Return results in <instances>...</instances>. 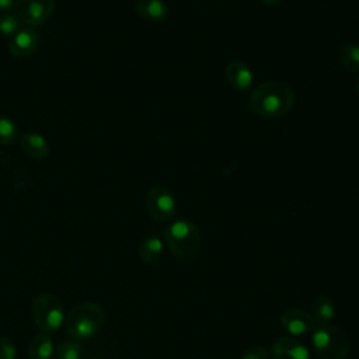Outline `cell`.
I'll return each instance as SVG.
<instances>
[{
  "mask_svg": "<svg viewBox=\"0 0 359 359\" xmlns=\"http://www.w3.org/2000/svg\"><path fill=\"white\" fill-rule=\"evenodd\" d=\"M264 3H266V4H278V3H280L282 0H262Z\"/></svg>",
  "mask_w": 359,
  "mask_h": 359,
  "instance_id": "obj_24",
  "label": "cell"
},
{
  "mask_svg": "<svg viewBox=\"0 0 359 359\" xmlns=\"http://www.w3.org/2000/svg\"><path fill=\"white\" fill-rule=\"evenodd\" d=\"M356 87H358V94H359V80H358V86Z\"/></svg>",
  "mask_w": 359,
  "mask_h": 359,
  "instance_id": "obj_25",
  "label": "cell"
},
{
  "mask_svg": "<svg viewBox=\"0 0 359 359\" xmlns=\"http://www.w3.org/2000/svg\"><path fill=\"white\" fill-rule=\"evenodd\" d=\"M105 321L104 309L91 302L74 306L65 318L67 334L76 341H84L95 335Z\"/></svg>",
  "mask_w": 359,
  "mask_h": 359,
  "instance_id": "obj_3",
  "label": "cell"
},
{
  "mask_svg": "<svg viewBox=\"0 0 359 359\" xmlns=\"http://www.w3.org/2000/svg\"><path fill=\"white\" fill-rule=\"evenodd\" d=\"M146 209L156 222H165L175 215V199L164 187H153L146 195Z\"/></svg>",
  "mask_w": 359,
  "mask_h": 359,
  "instance_id": "obj_7",
  "label": "cell"
},
{
  "mask_svg": "<svg viewBox=\"0 0 359 359\" xmlns=\"http://www.w3.org/2000/svg\"><path fill=\"white\" fill-rule=\"evenodd\" d=\"M164 241L171 254L182 261H194L201 251L202 237L199 227L189 220H177L164 230Z\"/></svg>",
  "mask_w": 359,
  "mask_h": 359,
  "instance_id": "obj_2",
  "label": "cell"
},
{
  "mask_svg": "<svg viewBox=\"0 0 359 359\" xmlns=\"http://www.w3.org/2000/svg\"><path fill=\"white\" fill-rule=\"evenodd\" d=\"M139 258L146 264H156L163 254V241L158 236L150 234L139 244Z\"/></svg>",
  "mask_w": 359,
  "mask_h": 359,
  "instance_id": "obj_14",
  "label": "cell"
},
{
  "mask_svg": "<svg viewBox=\"0 0 359 359\" xmlns=\"http://www.w3.org/2000/svg\"><path fill=\"white\" fill-rule=\"evenodd\" d=\"M313 346L323 359H345L351 351V342L342 328L331 323L320 324L313 330Z\"/></svg>",
  "mask_w": 359,
  "mask_h": 359,
  "instance_id": "obj_4",
  "label": "cell"
},
{
  "mask_svg": "<svg viewBox=\"0 0 359 359\" xmlns=\"http://www.w3.org/2000/svg\"><path fill=\"white\" fill-rule=\"evenodd\" d=\"M21 150L32 160H45L49 156V143L48 140L35 132H25L18 139Z\"/></svg>",
  "mask_w": 359,
  "mask_h": 359,
  "instance_id": "obj_11",
  "label": "cell"
},
{
  "mask_svg": "<svg viewBox=\"0 0 359 359\" xmlns=\"http://www.w3.org/2000/svg\"><path fill=\"white\" fill-rule=\"evenodd\" d=\"M0 359H15V346L7 337H0Z\"/></svg>",
  "mask_w": 359,
  "mask_h": 359,
  "instance_id": "obj_21",
  "label": "cell"
},
{
  "mask_svg": "<svg viewBox=\"0 0 359 359\" xmlns=\"http://www.w3.org/2000/svg\"><path fill=\"white\" fill-rule=\"evenodd\" d=\"M55 359H80L81 358V346L76 341H66L57 345L53 352Z\"/></svg>",
  "mask_w": 359,
  "mask_h": 359,
  "instance_id": "obj_19",
  "label": "cell"
},
{
  "mask_svg": "<svg viewBox=\"0 0 359 359\" xmlns=\"http://www.w3.org/2000/svg\"><path fill=\"white\" fill-rule=\"evenodd\" d=\"M56 0H15V15L29 27L43 24L53 13Z\"/></svg>",
  "mask_w": 359,
  "mask_h": 359,
  "instance_id": "obj_6",
  "label": "cell"
},
{
  "mask_svg": "<svg viewBox=\"0 0 359 359\" xmlns=\"http://www.w3.org/2000/svg\"><path fill=\"white\" fill-rule=\"evenodd\" d=\"M311 310H313L314 320H317L320 324L330 323L334 318V316H335L334 303L327 296H317L314 299V302H313Z\"/></svg>",
  "mask_w": 359,
  "mask_h": 359,
  "instance_id": "obj_16",
  "label": "cell"
},
{
  "mask_svg": "<svg viewBox=\"0 0 359 359\" xmlns=\"http://www.w3.org/2000/svg\"><path fill=\"white\" fill-rule=\"evenodd\" d=\"M135 11L142 20L157 22L167 17L168 7L164 0H136Z\"/></svg>",
  "mask_w": 359,
  "mask_h": 359,
  "instance_id": "obj_13",
  "label": "cell"
},
{
  "mask_svg": "<svg viewBox=\"0 0 359 359\" xmlns=\"http://www.w3.org/2000/svg\"><path fill=\"white\" fill-rule=\"evenodd\" d=\"M53 341L45 332L35 335L28 345L29 359H50L53 356Z\"/></svg>",
  "mask_w": 359,
  "mask_h": 359,
  "instance_id": "obj_15",
  "label": "cell"
},
{
  "mask_svg": "<svg viewBox=\"0 0 359 359\" xmlns=\"http://www.w3.org/2000/svg\"><path fill=\"white\" fill-rule=\"evenodd\" d=\"M283 330L292 337H302L316 328V320L302 309H289L280 317Z\"/></svg>",
  "mask_w": 359,
  "mask_h": 359,
  "instance_id": "obj_8",
  "label": "cell"
},
{
  "mask_svg": "<svg viewBox=\"0 0 359 359\" xmlns=\"http://www.w3.org/2000/svg\"><path fill=\"white\" fill-rule=\"evenodd\" d=\"M93 359H101V358H93Z\"/></svg>",
  "mask_w": 359,
  "mask_h": 359,
  "instance_id": "obj_26",
  "label": "cell"
},
{
  "mask_svg": "<svg viewBox=\"0 0 359 359\" xmlns=\"http://www.w3.org/2000/svg\"><path fill=\"white\" fill-rule=\"evenodd\" d=\"M241 359H269V352L262 346H251L243 352Z\"/></svg>",
  "mask_w": 359,
  "mask_h": 359,
  "instance_id": "obj_22",
  "label": "cell"
},
{
  "mask_svg": "<svg viewBox=\"0 0 359 359\" xmlns=\"http://www.w3.org/2000/svg\"><path fill=\"white\" fill-rule=\"evenodd\" d=\"M339 62L349 72H359V45H345L339 49Z\"/></svg>",
  "mask_w": 359,
  "mask_h": 359,
  "instance_id": "obj_17",
  "label": "cell"
},
{
  "mask_svg": "<svg viewBox=\"0 0 359 359\" xmlns=\"http://www.w3.org/2000/svg\"><path fill=\"white\" fill-rule=\"evenodd\" d=\"M294 101V91L287 84L266 81L252 91L250 104L252 111L259 116L279 118L293 108Z\"/></svg>",
  "mask_w": 359,
  "mask_h": 359,
  "instance_id": "obj_1",
  "label": "cell"
},
{
  "mask_svg": "<svg viewBox=\"0 0 359 359\" xmlns=\"http://www.w3.org/2000/svg\"><path fill=\"white\" fill-rule=\"evenodd\" d=\"M34 323L43 332L56 331L65 323L63 304L52 293H39L31 304Z\"/></svg>",
  "mask_w": 359,
  "mask_h": 359,
  "instance_id": "obj_5",
  "label": "cell"
},
{
  "mask_svg": "<svg viewBox=\"0 0 359 359\" xmlns=\"http://www.w3.org/2000/svg\"><path fill=\"white\" fill-rule=\"evenodd\" d=\"M271 353L273 359H310L307 346L292 335L278 338L271 348Z\"/></svg>",
  "mask_w": 359,
  "mask_h": 359,
  "instance_id": "obj_10",
  "label": "cell"
},
{
  "mask_svg": "<svg viewBox=\"0 0 359 359\" xmlns=\"http://www.w3.org/2000/svg\"><path fill=\"white\" fill-rule=\"evenodd\" d=\"M38 45V32L31 28H22L8 41V52L17 59H27L36 52Z\"/></svg>",
  "mask_w": 359,
  "mask_h": 359,
  "instance_id": "obj_9",
  "label": "cell"
},
{
  "mask_svg": "<svg viewBox=\"0 0 359 359\" xmlns=\"http://www.w3.org/2000/svg\"><path fill=\"white\" fill-rule=\"evenodd\" d=\"M20 20L17 15L6 13L0 15V35L6 38H11L14 34L20 31Z\"/></svg>",
  "mask_w": 359,
  "mask_h": 359,
  "instance_id": "obj_20",
  "label": "cell"
},
{
  "mask_svg": "<svg viewBox=\"0 0 359 359\" xmlns=\"http://www.w3.org/2000/svg\"><path fill=\"white\" fill-rule=\"evenodd\" d=\"M226 79L231 87L240 91H245L252 84V72L243 60H231L226 66Z\"/></svg>",
  "mask_w": 359,
  "mask_h": 359,
  "instance_id": "obj_12",
  "label": "cell"
},
{
  "mask_svg": "<svg viewBox=\"0 0 359 359\" xmlns=\"http://www.w3.org/2000/svg\"><path fill=\"white\" fill-rule=\"evenodd\" d=\"M15 0H0V11H8L14 7Z\"/></svg>",
  "mask_w": 359,
  "mask_h": 359,
  "instance_id": "obj_23",
  "label": "cell"
},
{
  "mask_svg": "<svg viewBox=\"0 0 359 359\" xmlns=\"http://www.w3.org/2000/svg\"><path fill=\"white\" fill-rule=\"evenodd\" d=\"M18 139L17 125L7 116L0 115V146H10Z\"/></svg>",
  "mask_w": 359,
  "mask_h": 359,
  "instance_id": "obj_18",
  "label": "cell"
}]
</instances>
